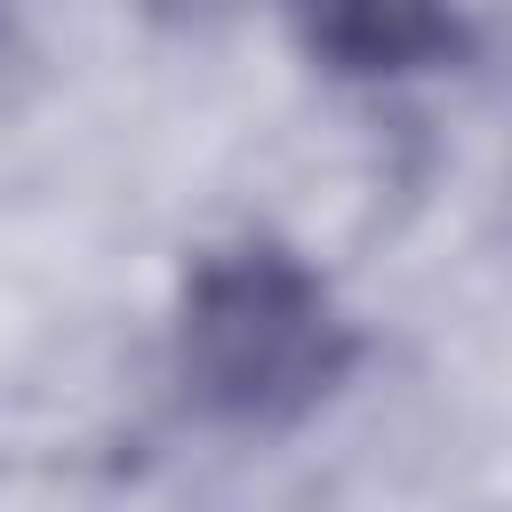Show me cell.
Listing matches in <instances>:
<instances>
[{
  "label": "cell",
  "mask_w": 512,
  "mask_h": 512,
  "mask_svg": "<svg viewBox=\"0 0 512 512\" xmlns=\"http://www.w3.org/2000/svg\"><path fill=\"white\" fill-rule=\"evenodd\" d=\"M368 360V328L344 288L280 232H232L200 248L168 312V376L200 424L224 432H296L312 424Z\"/></svg>",
  "instance_id": "obj_1"
},
{
  "label": "cell",
  "mask_w": 512,
  "mask_h": 512,
  "mask_svg": "<svg viewBox=\"0 0 512 512\" xmlns=\"http://www.w3.org/2000/svg\"><path fill=\"white\" fill-rule=\"evenodd\" d=\"M296 48L352 88H400L464 72L480 32L464 0H280Z\"/></svg>",
  "instance_id": "obj_2"
},
{
  "label": "cell",
  "mask_w": 512,
  "mask_h": 512,
  "mask_svg": "<svg viewBox=\"0 0 512 512\" xmlns=\"http://www.w3.org/2000/svg\"><path fill=\"white\" fill-rule=\"evenodd\" d=\"M0 24H8V0H0Z\"/></svg>",
  "instance_id": "obj_3"
}]
</instances>
